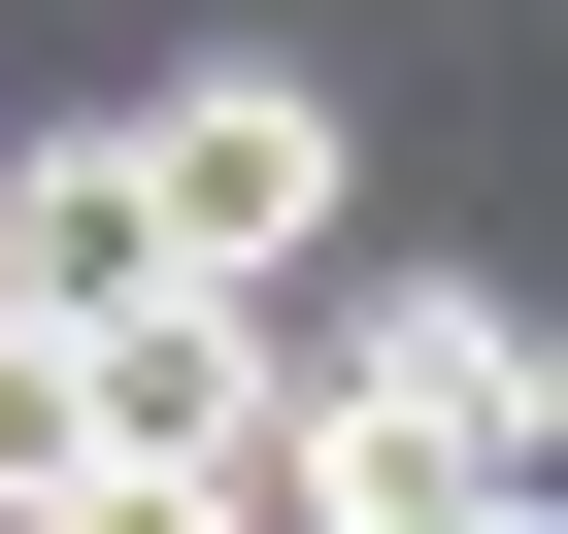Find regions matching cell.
<instances>
[{
  "label": "cell",
  "instance_id": "6da1fadb",
  "mask_svg": "<svg viewBox=\"0 0 568 534\" xmlns=\"http://www.w3.org/2000/svg\"><path fill=\"white\" fill-rule=\"evenodd\" d=\"M101 134H134V267H168V301H267V267H335V201H368L335 68H168Z\"/></svg>",
  "mask_w": 568,
  "mask_h": 534
},
{
  "label": "cell",
  "instance_id": "7a4b0ae2",
  "mask_svg": "<svg viewBox=\"0 0 568 534\" xmlns=\"http://www.w3.org/2000/svg\"><path fill=\"white\" fill-rule=\"evenodd\" d=\"M68 401H101V468H234L267 434V301H101Z\"/></svg>",
  "mask_w": 568,
  "mask_h": 534
},
{
  "label": "cell",
  "instance_id": "3957f363",
  "mask_svg": "<svg viewBox=\"0 0 568 534\" xmlns=\"http://www.w3.org/2000/svg\"><path fill=\"white\" fill-rule=\"evenodd\" d=\"M101 301H168L134 267V134H0V335H101Z\"/></svg>",
  "mask_w": 568,
  "mask_h": 534
},
{
  "label": "cell",
  "instance_id": "277c9868",
  "mask_svg": "<svg viewBox=\"0 0 568 534\" xmlns=\"http://www.w3.org/2000/svg\"><path fill=\"white\" fill-rule=\"evenodd\" d=\"M34 501H101V401H68V335H0V534Z\"/></svg>",
  "mask_w": 568,
  "mask_h": 534
},
{
  "label": "cell",
  "instance_id": "5b68a950",
  "mask_svg": "<svg viewBox=\"0 0 568 534\" xmlns=\"http://www.w3.org/2000/svg\"><path fill=\"white\" fill-rule=\"evenodd\" d=\"M34 534H234V468H101V501H34Z\"/></svg>",
  "mask_w": 568,
  "mask_h": 534
},
{
  "label": "cell",
  "instance_id": "8992f818",
  "mask_svg": "<svg viewBox=\"0 0 568 534\" xmlns=\"http://www.w3.org/2000/svg\"><path fill=\"white\" fill-rule=\"evenodd\" d=\"M402 534H535V501H402Z\"/></svg>",
  "mask_w": 568,
  "mask_h": 534
}]
</instances>
